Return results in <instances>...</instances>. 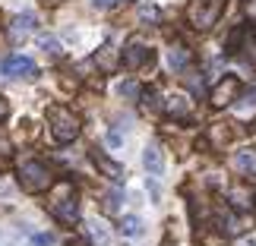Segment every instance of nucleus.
<instances>
[{
	"mask_svg": "<svg viewBox=\"0 0 256 246\" xmlns=\"http://www.w3.org/2000/svg\"><path fill=\"white\" fill-rule=\"evenodd\" d=\"M142 22L146 25H155V22H158V19H162V13H158V9H155V6H142Z\"/></svg>",
	"mask_w": 256,
	"mask_h": 246,
	"instance_id": "nucleus-21",
	"label": "nucleus"
},
{
	"mask_svg": "<svg viewBox=\"0 0 256 246\" xmlns=\"http://www.w3.org/2000/svg\"><path fill=\"white\" fill-rule=\"evenodd\" d=\"M6 117H10V101H6V98H0V120H6Z\"/></svg>",
	"mask_w": 256,
	"mask_h": 246,
	"instance_id": "nucleus-25",
	"label": "nucleus"
},
{
	"mask_svg": "<svg viewBox=\"0 0 256 246\" xmlns=\"http://www.w3.org/2000/svg\"><path fill=\"white\" fill-rule=\"evenodd\" d=\"M224 0H190L186 3V22L196 32H209V28L218 22Z\"/></svg>",
	"mask_w": 256,
	"mask_h": 246,
	"instance_id": "nucleus-4",
	"label": "nucleus"
},
{
	"mask_svg": "<svg viewBox=\"0 0 256 246\" xmlns=\"http://www.w3.org/2000/svg\"><path fill=\"white\" fill-rule=\"evenodd\" d=\"M253 209H256V196H253Z\"/></svg>",
	"mask_w": 256,
	"mask_h": 246,
	"instance_id": "nucleus-28",
	"label": "nucleus"
},
{
	"mask_svg": "<svg viewBox=\"0 0 256 246\" xmlns=\"http://www.w3.org/2000/svg\"><path fill=\"white\" fill-rule=\"evenodd\" d=\"M234 104H238V111H253V107H256V85L240 88L238 98H234Z\"/></svg>",
	"mask_w": 256,
	"mask_h": 246,
	"instance_id": "nucleus-18",
	"label": "nucleus"
},
{
	"mask_svg": "<svg viewBox=\"0 0 256 246\" xmlns=\"http://www.w3.org/2000/svg\"><path fill=\"white\" fill-rule=\"evenodd\" d=\"M250 32H253V41H256V22H253V28H250Z\"/></svg>",
	"mask_w": 256,
	"mask_h": 246,
	"instance_id": "nucleus-27",
	"label": "nucleus"
},
{
	"mask_svg": "<svg viewBox=\"0 0 256 246\" xmlns=\"http://www.w3.org/2000/svg\"><path fill=\"white\" fill-rule=\"evenodd\" d=\"M98 167H102V174L104 177H114V180H124V167L120 164H114V161H108V158H102V155H98Z\"/></svg>",
	"mask_w": 256,
	"mask_h": 246,
	"instance_id": "nucleus-19",
	"label": "nucleus"
},
{
	"mask_svg": "<svg viewBox=\"0 0 256 246\" xmlns=\"http://www.w3.org/2000/svg\"><path fill=\"white\" fill-rule=\"evenodd\" d=\"M238 136H240V126L231 123V120H212L206 126V142H209L215 152L231 149V145L238 142Z\"/></svg>",
	"mask_w": 256,
	"mask_h": 246,
	"instance_id": "nucleus-5",
	"label": "nucleus"
},
{
	"mask_svg": "<svg viewBox=\"0 0 256 246\" xmlns=\"http://www.w3.org/2000/svg\"><path fill=\"white\" fill-rule=\"evenodd\" d=\"M92 63H95V66H98L102 73H114V66L120 63V57H117V47H114L111 41H108V44H102V47L95 51Z\"/></svg>",
	"mask_w": 256,
	"mask_h": 246,
	"instance_id": "nucleus-12",
	"label": "nucleus"
},
{
	"mask_svg": "<svg viewBox=\"0 0 256 246\" xmlns=\"http://www.w3.org/2000/svg\"><path fill=\"white\" fill-rule=\"evenodd\" d=\"M152 47L146 44V41H126L124 47V54H120V63L126 66V70H146V66H152Z\"/></svg>",
	"mask_w": 256,
	"mask_h": 246,
	"instance_id": "nucleus-7",
	"label": "nucleus"
},
{
	"mask_svg": "<svg viewBox=\"0 0 256 246\" xmlns=\"http://www.w3.org/2000/svg\"><path fill=\"white\" fill-rule=\"evenodd\" d=\"M42 44H44V51H60V47H57V41H54V38H42Z\"/></svg>",
	"mask_w": 256,
	"mask_h": 246,
	"instance_id": "nucleus-24",
	"label": "nucleus"
},
{
	"mask_svg": "<svg viewBox=\"0 0 256 246\" xmlns=\"http://www.w3.org/2000/svg\"><path fill=\"white\" fill-rule=\"evenodd\" d=\"M16 183L22 186V193H28V196H42L54 186V171H51V164H44L38 158H28L16 167Z\"/></svg>",
	"mask_w": 256,
	"mask_h": 246,
	"instance_id": "nucleus-3",
	"label": "nucleus"
},
{
	"mask_svg": "<svg viewBox=\"0 0 256 246\" xmlns=\"http://www.w3.org/2000/svg\"><path fill=\"white\" fill-rule=\"evenodd\" d=\"M117 95H120L124 101H140L142 85L136 82V79H120V82H117Z\"/></svg>",
	"mask_w": 256,
	"mask_h": 246,
	"instance_id": "nucleus-15",
	"label": "nucleus"
},
{
	"mask_svg": "<svg viewBox=\"0 0 256 246\" xmlns=\"http://www.w3.org/2000/svg\"><path fill=\"white\" fill-rule=\"evenodd\" d=\"M120 234H126V237H136V234H142V221L136 218V215L124 218V221H120Z\"/></svg>",
	"mask_w": 256,
	"mask_h": 246,
	"instance_id": "nucleus-20",
	"label": "nucleus"
},
{
	"mask_svg": "<svg viewBox=\"0 0 256 246\" xmlns=\"http://www.w3.org/2000/svg\"><path fill=\"white\" fill-rule=\"evenodd\" d=\"M108 145L117 149V145H120V133H108Z\"/></svg>",
	"mask_w": 256,
	"mask_h": 246,
	"instance_id": "nucleus-26",
	"label": "nucleus"
},
{
	"mask_svg": "<svg viewBox=\"0 0 256 246\" xmlns=\"http://www.w3.org/2000/svg\"><path fill=\"white\" fill-rule=\"evenodd\" d=\"M51 243H54L51 234H35L32 237V246H51Z\"/></svg>",
	"mask_w": 256,
	"mask_h": 246,
	"instance_id": "nucleus-22",
	"label": "nucleus"
},
{
	"mask_svg": "<svg viewBox=\"0 0 256 246\" xmlns=\"http://www.w3.org/2000/svg\"><path fill=\"white\" fill-rule=\"evenodd\" d=\"M164 63H168V70H171V73L186 76V73H190V66H193V54H190V47H184V44H171L168 51H164Z\"/></svg>",
	"mask_w": 256,
	"mask_h": 246,
	"instance_id": "nucleus-9",
	"label": "nucleus"
},
{
	"mask_svg": "<svg viewBox=\"0 0 256 246\" xmlns=\"http://www.w3.org/2000/svg\"><path fill=\"white\" fill-rule=\"evenodd\" d=\"M48 212H51V218L60 221L64 228H76V224H80V196H76V186L70 180L54 186L51 199H48Z\"/></svg>",
	"mask_w": 256,
	"mask_h": 246,
	"instance_id": "nucleus-1",
	"label": "nucleus"
},
{
	"mask_svg": "<svg viewBox=\"0 0 256 246\" xmlns=\"http://www.w3.org/2000/svg\"><path fill=\"white\" fill-rule=\"evenodd\" d=\"M48 130H51V136L60 145H70L82 133V117L66 104H51L48 107Z\"/></svg>",
	"mask_w": 256,
	"mask_h": 246,
	"instance_id": "nucleus-2",
	"label": "nucleus"
},
{
	"mask_svg": "<svg viewBox=\"0 0 256 246\" xmlns=\"http://www.w3.org/2000/svg\"><path fill=\"white\" fill-rule=\"evenodd\" d=\"M0 73L10 76V79H28V76L38 73V66H35L32 57H26V54H6L4 60H0Z\"/></svg>",
	"mask_w": 256,
	"mask_h": 246,
	"instance_id": "nucleus-8",
	"label": "nucleus"
},
{
	"mask_svg": "<svg viewBox=\"0 0 256 246\" xmlns=\"http://www.w3.org/2000/svg\"><path fill=\"white\" fill-rule=\"evenodd\" d=\"M256 167V152L253 149H240L238 155H234V171L238 174H250Z\"/></svg>",
	"mask_w": 256,
	"mask_h": 246,
	"instance_id": "nucleus-14",
	"label": "nucleus"
},
{
	"mask_svg": "<svg viewBox=\"0 0 256 246\" xmlns=\"http://www.w3.org/2000/svg\"><path fill=\"white\" fill-rule=\"evenodd\" d=\"M240 79L234 73H224L218 82H212V88H209V104L215 107V111H222V107H228V104H234V98H238V92H240Z\"/></svg>",
	"mask_w": 256,
	"mask_h": 246,
	"instance_id": "nucleus-6",
	"label": "nucleus"
},
{
	"mask_svg": "<svg viewBox=\"0 0 256 246\" xmlns=\"http://www.w3.org/2000/svg\"><path fill=\"white\" fill-rule=\"evenodd\" d=\"M120 205H124V196L117 193V190H108V193L102 196V209H104V215H117V212H120Z\"/></svg>",
	"mask_w": 256,
	"mask_h": 246,
	"instance_id": "nucleus-17",
	"label": "nucleus"
},
{
	"mask_svg": "<svg viewBox=\"0 0 256 246\" xmlns=\"http://www.w3.org/2000/svg\"><path fill=\"white\" fill-rule=\"evenodd\" d=\"M193 111V101L186 95H168L162 98V114L164 117H174V120H186Z\"/></svg>",
	"mask_w": 256,
	"mask_h": 246,
	"instance_id": "nucleus-10",
	"label": "nucleus"
},
{
	"mask_svg": "<svg viewBox=\"0 0 256 246\" xmlns=\"http://www.w3.org/2000/svg\"><path fill=\"white\" fill-rule=\"evenodd\" d=\"M253 190H250V186L247 183H238V186H231V190H228V209H234V212H250L253 209Z\"/></svg>",
	"mask_w": 256,
	"mask_h": 246,
	"instance_id": "nucleus-11",
	"label": "nucleus"
},
{
	"mask_svg": "<svg viewBox=\"0 0 256 246\" xmlns=\"http://www.w3.org/2000/svg\"><path fill=\"white\" fill-rule=\"evenodd\" d=\"M92 3L98 6V9H111V6H117L120 0H92Z\"/></svg>",
	"mask_w": 256,
	"mask_h": 246,
	"instance_id": "nucleus-23",
	"label": "nucleus"
},
{
	"mask_svg": "<svg viewBox=\"0 0 256 246\" xmlns=\"http://www.w3.org/2000/svg\"><path fill=\"white\" fill-rule=\"evenodd\" d=\"M35 25H38V19L35 13H19L13 22H10V28H13V35H22V32H35Z\"/></svg>",
	"mask_w": 256,
	"mask_h": 246,
	"instance_id": "nucleus-16",
	"label": "nucleus"
},
{
	"mask_svg": "<svg viewBox=\"0 0 256 246\" xmlns=\"http://www.w3.org/2000/svg\"><path fill=\"white\" fill-rule=\"evenodd\" d=\"M142 164H146V171H149L152 177H162V171H164V155H162V149L158 145H146V152H142Z\"/></svg>",
	"mask_w": 256,
	"mask_h": 246,
	"instance_id": "nucleus-13",
	"label": "nucleus"
}]
</instances>
